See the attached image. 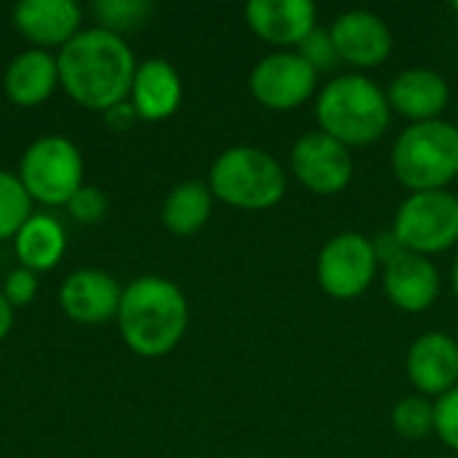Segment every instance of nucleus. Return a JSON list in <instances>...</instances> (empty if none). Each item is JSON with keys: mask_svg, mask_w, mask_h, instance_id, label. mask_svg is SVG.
<instances>
[{"mask_svg": "<svg viewBox=\"0 0 458 458\" xmlns=\"http://www.w3.org/2000/svg\"><path fill=\"white\" fill-rule=\"evenodd\" d=\"M293 174L306 185L311 193L335 196L341 193L354 177V158L346 145L333 140L325 131L303 134L290 153Z\"/></svg>", "mask_w": 458, "mask_h": 458, "instance_id": "nucleus-10", "label": "nucleus"}, {"mask_svg": "<svg viewBox=\"0 0 458 458\" xmlns=\"http://www.w3.org/2000/svg\"><path fill=\"white\" fill-rule=\"evenodd\" d=\"M11 303L5 301V295H0V338L11 330Z\"/></svg>", "mask_w": 458, "mask_h": 458, "instance_id": "nucleus-31", "label": "nucleus"}, {"mask_svg": "<svg viewBox=\"0 0 458 458\" xmlns=\"http://www.w3.org/2000/svg\"><path fill=\"white\" fill-rule=\"evenodd\" d=\"M392 169L413 193L445 191L458 177V129L443 118L411 123L392 150Z\"/></svg>", "mask_w": 458, "mask_h": 458, "instance_id": "nucleus-4", "label": "nucleus"}, {"mask_svg": "<svg viewBox=\"0 0 458 458\" xmlns=\"http://www.w3.org/2000/svg\"><path fill=\"white\" fill-rule=\"evenodd\" d=\"M56 78L59 67L46 51H24L5 70V91L16 105L30 107L43 102L54 91Z\"/></svg>", "mask_w": 458, "mask_h": 458, "instance_id": "nucleus-19", "label": "nucleus"}, {"mask_svg": "<svg viewBox=\"0 0 458 458\" xmlns=\"http://www.w3.org/2000/svg\"><path fill=\"white\" fill-rule=\"evenodd\" d=\"M454 290H456V295H458V260H456V266H454Z\"/></svg>", "mask_w": 458, "mask_h": 458, "instance_id": "nucleus-32", "label": "nucleus"}, {"mask_svg": "<svg viewBox=\"0 0 458 458\" xmlns=\"http://www.w3.org/2000/svg\"><path fill=\"white\" fill-rule=\"evenodd\" d=\"M134 110L145 121L169 118L182 99V83L177 70L164 59H148L137 67L131 83Z\"/></svg>", "mask_w": 458, "mask_h": 458, "instance_id": "nucleus-18", "label": "nucleus"}, {"mask_svg": "<svg viewBox=\"0 0 458 458\" xmlns=\"http://www.w3.org/2000/svg\"><path fill=\"white\" fill-rule=\"evenodd\" d=\"M16 30L40 46H59L75 38L81 8L72 0H24L13 11Z\"/></svg>", "mask_w": 458, "mask_h": 458, "instance_id": "nucleus-17", "label": "nucleus"}, {"mask_svg": "<svg viewBox=\"0 0 458 458\" xmlns=\"http://www.w3.org/2000/svg\"><path fill=\"white\" fill-rule=\"evenodd\" d=\"M121 290L118 284L102 271H78L72 274L59 293L62 309L70 319L83 325H99L118 314L121 309Z\"/></svg>", "mask_w": 458, "mask_h": 458, "instance_id": "nucleus-16", "label": "nucleus"}, {"mask_svg": "<svg viewBox=\"0 0 458 458\" xmlns=\"http://www.w3.org/2000/svg\"><path fill=\"white\" fill-rule=\"evenodd\" d=\"M330 35L344 62L357 67H378L392 54V30L389 24L373 11H344L335 16Z\"/></svg>", "mask_w": 458, "mask_h": 458, "instance_id": "nucleus-11", "label": "nucleus"}, {"mask_svg": "<svg viewBox=\"0 0 458 458\" xmlns=\"http://www.w3.org/2000/svg\"><path fill=\"white\" fill-rule=\"evenodd\" d=\"M317 70L298 51H274L255 64L250 89L268 110H295L317 91Z\"/></svg>", "mask_w": 458, "mask_h": 458, "instance_id": "nucleus-9", "label": "nucleus"}, {"mask_svg": "<svg viewBox=\"0 0 458 458\" xmlns=\"http://www.w3.org/2000/svg\"><path fill=\"white\" fill-rule=\"evenodd\" d=\"M386 99L389 107L397 110L400 115L411 118L413 123H424V121H437L443 115L451 99V89L440 72L427 67H413L392 78L386 89Z\"/></svg>", "mask_w": 458, "mask_h": 458, "instance_id": "nucleus-15", "label": "nucleus"}, {"mask_svg": "<svg viewBox=\"0 0 458 458\" xmlns=\"http://www.w3.org/2000/svg\"><path fill=\"white\" fill-rule=\"evenodd\" d=\"M250 30L274 46H295L317 27L311 0H252L244 8Z\"/></svg>", "mask_w": 458, "mask_h": 458, "instance_id": "nucleus-13", "label": "nucleus"}, {"mask_svg": "<svg viewBox=\"0 0 458 458\" xmlns=\"http://www.w3.org/2000/svg\"><path fill=\"white\" fill-rule=\"evenodd\" d=\"M30 220V193L21 180L0 172V239L13 236Z\"/></svg>", "mask_w": 458, "mask_h": 458, "instance_id": "nucleus-23", "label": "nucleus"}, {"mask_svg": "<svg viewBox=\"0 0 458 458\" xmlns=\"http://www.w3.org/2000/svg\"><path fill=\"white\" fill-rule=\"evenodd\" d=\"M150 11H153V3H148V0H99V3H94V13L110 32L140 27Z\"/></svg>", "mask_w": 458, "mask_h": 458, "instance_id": "nucleus-24", "label": "nucleus"}, {"mask_svg": "<svg viewBox=\"0 0 458 458\" xmlns=\"http://www.w3.org/2000/svg\"><path fill=\"white\" fill-rule=\"evenodd\" d=\"M64 252V231L48 215L30 217L16 233V255L27 271H46L56 266Z\"/></svg>", "mask_w": 458, "mask_h": 458, "instance_id": "nucleus-20", "label": "nucleus"}, {"mask_svg": "<svg viewBox=\"0 0 458 458\" xmlns=\"http://www.w3.org/2000/svg\"><path fill=\"white\" fill-rule=\"evenodd\" d=\"M295 51L317 70V75H319V72H333V70L344 62L341 54H338V48H335V40H333L330 30H322V27H314V30L298 43Z\"/></svg>", "mask_w": 458, "mask_h": 458, "instance_id": "nucleus-25", "label": "nucleus"}, {"mask_svg": "<svg viewBox=\"0 0 458 458\" xmlns=\"http://www.w3.org/2000/svg\"><path fill=\"white\" fill-rule=\"evenodd\" d=\"M378 258L373 242L357 231H344L333 236L317 260V279L319 287L338 301L360 298L376 279Z\"/></svg>", "mask_w": 458, "mask_h": 458, "instance_id": "nucleus-8", "label": "nucleus"}, {"mask_svg": "<svg viewBox=\"0 0 458 458\" xmlns=\"http://www.w3.org/2000/svg\"><path fill=\"white\" fill-rule=\"evenodd\" d=\"M408 378L424 397H443L458 386V341L448 333H424L408 349Z\"/></svg>", "mask_w": 458, "mask_h": 458, "instance_id": "nucleus-12", "label": "nucleus"}, {"mask_svg": "<svg viewBox=\"0 0 458 458\" xmlns=\"http://www.w3.org/2000/svg\"><path fill=\"white\" fill-rule=\"evenodd\" d=\"M56 67L67 94L91 110L121 105L137 72L129 46L105 27L78 32L64 43Z\"/></svg>", "mask_w": 458, "mask_h": 458, "instance_id": "nucleus-1", "label": "nucleus"}, {"mask_svg": "<svg viewBox=\"0 0 458 458\" xmlns=\"http://www.w3.org/2000/svg\"><path fill=\"white\" fill-rule=\"evenodd\" d=\"M435 432L458 454V386L435 403Z\"/></svg>", "mask_w": 458, "mask_h": 458, "instance_id": "nucleus-26", "label": "nucleus"}, {"mask_svg": "<svg viewBox=\"0 0 458 458\" xmlns=\"http://www.w3.org/2000/svg\"><path fill=\"white\" fill-rule=\"evenodd\" d=\"M35 290H38V282H35L32 271L19 268V271H13V274L8 276V282H5V301L13 303V306H24V303L32 301Z\"/></svg>", "mask_w": 458, "mask_h": 458, "instance_id": "nucleus-28", "label": "nucleus"}, {"mask_svg": "<svg viewBox=\"0 0 458 458\" xmlns=\"http://www.w3.org/2000/svg\"><path fill=\"white\" fill-rule=\"evenodd\" d=\"M370 242H373V250H376V258H378V263H384V266H386V263H392L394 258H400L403 252H408L392 228H389V231H381V233H376Z\"/></svg>", "mask_w": 458, "mask_h": 458, "instance_id": "nucleus-29", "label": "nucleus"}, {"mask_svg": "<svg viewBox=\"0 0 458 458\" xmlns=\"http://www.w3.org/2000/svg\"><path fill=\"white\" fill-rule=\"evenodd\" d=\"M21 185L43 204H67L83 185V161L70 140L46 137L21 158Z\"/></svg>", "mask_w": 458, "mask_h": 458, "instance_id": "nucleus-7", "label": "nucleus"}, {"mask_svg": "<svg viewBox=\"0 0 458 458\" xmlns=\"http://www.w3.org/2000/svg\"><path fill=\"white\" fill-rule=\"evenodd\" d=\"M389 121L392 107L386 91L368 75H338L317 97L319 131L330 134L349 150L381 140Z\"/></svg>", "mask_w": 458, "mask_h": 458, "instance_id": "nucleus-3", "label": "nucleus"}, {"mask_svg": "<svg viewBox=\"0 0 458 458\" xmlns=\"http://www.w3.org/2000/svg\"><path fill=\"white\" fill-rule=\"evenodd\" d=\"M67 207H70V215L75 217V220H81V223H97L102 215H105V196L97 191V188H81L70 201H67Z\"/></svg>", "mask_w": 458, "mask_h": 458, "instance_id": "nucleus-27", "label": "nucleus"}, {"mask_svg": "<svg viewBox=\"0 0 458 458\" xmlns=\"http://www.w3.org/2000/svg\"><path fill=\"white\" fill-rule=\"evenodd\" d=\"M209 191L239 209H268L284 199L287 174L271 153L239 145L215 161L209 172Z\"/></svg>", "mask_w": 458, "mask_h": 458, "instance_id": "nucleus-5", "label": "nucleus"}, {"mask_svg": "<svg viewBox=\"0 0 458 458\" xmlns=\"http://www.w3.org/2000/svg\"><path fill=\"white\" fill-rule=\"evenodd\" d=\"M392 231L408 252L424 258L451 250L458 242V196L448 191L411 193L400 204Z\"/></svg>", "mask_w": 458, "mask_h": 458, "instance_id": "nucleus-6", "label": "nucleus"}, {"mask_svg": "<svg viewBox=\"0 0 458 458\" xmlns=\"http://www.w3.org/2000/svg\"><path fill=\"white\" fill-rule=\"evenodd\" d=\"M134 118H137V110H134V105H126V102H121V105H115V107L105 110V121H107V126L115 129V131L131 129Z\"/></svg>", "mask_w": 458, "mask_h": 458, "instance_id": "nucleus-30", "label": "nucleus"}, {"mask_svg": "<svg viewBox=\"0 0 458 458\" xmlns=\"http://www.w3.org/2000/svg\"><path fill=\"white\" fill-rule=\"evenodd\" d=\"M454 11H456V13H458V0H454Z\"/></svg>", "mask_w": 458, "mask_h": 458, "instance_id": "nucleus-33", "label": "nucleus"}, {"mask_svg": "<svg viewBox=\"0 0 458 458\" xmlns=\"http://www.w3.org/2000/svg\"><path fill=\"white\" fill-rule=\"evenodd\" d=\"M209 212H212V191H209V185H204L199 180H191V182L177 185L169 193L161 220L172 233L191 236V233L204 228V223L209 220Z\"/></svg>", "mask_w": 458, "mask_h": 458, "instance_id": "nucleus-21", "label": "nucleus"}, {"mask_svg": "<svg viewBox=\"0 0 458 458\" xmlns=\"http://www.w3.org/2000/svg\"><path fill=\"white\" fill-rule=\"evenodd\" d=\"M384 293L392 306L419 314L427 311L440 295V274L435 263L416 252H403L384 266Z\"/></svg>", "mask_w": 458, "mask_h": 458, "instance_id": "nucleus-14", "label": "nucleus"}, {"mask_svg": "<svg viewBox=\"0 0 458 458\" xmlns=\"http://www.w3.org/2000/svg\"><path fill=\"white\" fill-rule=\"evenodd\" d=\"M118 325L131 352L161 357L180 344L188 327V303L172 282L142 276L121 295Z\"/></svg>", "mask_w": 458, "mask_h": 458, "instance_id": "nucleus-2", "label": "nucleus"}, {"mask_svg": "<svg viewBox=\"0 0 458 458\" xmlns=\"http://www.w3.org/2000/svg\"><path fill=\"white\" fill-rule=\"evenodd\" d=\"M392 427L400 437L424 440L435 432V403L424 394L403 397L392 411Z\"/></svg>", "mask_w": 458, "mask_h": 458, "instance_id": "nucleus-22", "label": "nucleus"}]
</instances>
